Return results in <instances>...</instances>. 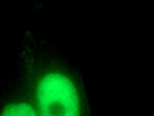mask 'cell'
Segmentation results:
<instances>
[{
	"label": "cell",
	"mask_w": 154,
	"mask_h": 116,
	"mask_svg": "<svg viewBox=\"0 0 154 116\" xmlns=\"http://www.w3.org/2000/svg\"><path fill=\"white\" fill-rule=\"evenodd\" d=\"M2 116H37L33 109L26 104L11 106L4 112Z\"/></svg>",
	"instance_id": "7a4b0ae2"
},
{
	"label": "cell",
	"mask_w": 154,
	"mask_h": 116,
	"mask_svg": "<svg viewBox=\"0 0 154 116\" xmlns=\"http://www.w3.org/2000/svg\"><path fill=\"white\" fill-rule=\"evenodd\" d=\"M40 116H78V97L70 81L57 74L41 81L38 90Z\"/></svg>",
	"instance_id": "6da1fadb"
}]
</instances>
